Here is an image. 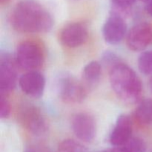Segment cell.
I'll return each mask as SVG.
<instances>
[{"instance_id": "484cf974", "label": "cell", "mask_w": 152, "mask_h": 152, "mask_svg": "<svg viewBox=\"0 0 152 152\" xmlns=\"http://www.w3.org/2000/svg\"><path fill=\"white\" fill-rule=\"evenodd\" d=\"M141 1H143V2H145V3H148V1H151V0H140Z\"/></svg>"}, {"instance_id": "277c9868", "label": "cell", "mask_w": 152, "mask_h": 152, "mask_svg": "<svg viewBox=\"0 0 152 152\" xmlns=\"http://www.w3.org/2000/svg\"><path fill=\"white\" fill-rule=\"evenodd\" d=\"M56 87L59 98L65 103H81L87 96V89L83 83L69 74H62Z\"/></svg>"}, {"instance_id": "8fae6325", "label": "cell", "mask_w": 152, "mask_h": 152, "mask_svg": "<svg viewBox=\"0 0 152 152\" xmlns=\"http://www.w3.org/2000/svg\"><path fill=\"white\" fill-rule=\"evenodd\" d=\"M19 86L27 96L39 99L44 94L45 78L38 71H27L19 79Z\"/></svg>"}, {"instance_id": "d4e9b609", "label": "cell", "mask_w": 152, "mask_h": 152, "mask_svg": "<svg viewBox=\"0 0 152 152\" xmlns=\"http://www.w3.org/2000/svg\"><path fill=\"white\" fill-rule=\"evenodd\" d=\"M148 87H149L150 91L152 92V75H151V77H150L149 81H148Z\"/></svg>"}, {"instance_id": "8992f818", "label": "cell", "mask_w": 152, "mask_h": 152, "mask_svg": "<svg viewBox=\"0 0 152 152\" xmlns=\"http://www.w3.org/2000/svg\"><path fill=\"white\" fill-rule=\"evenodd\" d=\"M102 36L107 43L117 45L121 42L128 34V27L123 16L114 12L104 23L102 30Z\"/></svg>"}, {"instance_id": "ac0fdd59", "label": "cell", "mask_w": 152, "mask_h": 152, "mask_svg": "<svg viewBox=\"0 0 152 152\" xmlns=\"http://www.w3.org/2000/svg\"><path fill=\"white\" fill-rule=\"evenodd\" d=\"M101 59H102L101 64H103L105 66L108 67L110 69L117 64L122 62L121 59H120L118 55L116 54L111 50H106V51L102 53Z\"/></svg>"}, {"instance_id": "3957f363", "label": "cell", "mask_w": 152, "mask_h": 152, "mask_svg": "<svg viewBox=\"0 0 152 152\" xmlns=\"http://www.w3.org/2000/svg\"><path fill=\"white\" fill-rule=\"evenodd\" d=\"M45 52L39 43L28 40L21 42L16 51L17 66L27 71H37L45 62Z\"/></svg>"}, {"instance_id": "d6986e66", "label": "cell", "mask_w": 152, "mask_h": 152, "mask_svg": "<svg viewBox=\"0 0 152 152\" xmlns=\"http://www.w3.org/2000/svg\"><path fill=\"white\" fill-rule=\"evenodd\" d=\"M11 112V106L7 99V95L1 94L0 96V117L1 119H7Z\"/></svg>"}, {"instance_id": "9a60e30c", "label": "cell", "mask_w": 152, "mask_h": 152, "mask_svg": "<svg viewBox=\"0 0 152 152\" xmlns=\"http://www.w3.org/2000/svg\"><path fill=\"white\" fill-rule=\"evenodd\" d=\"M137 64L142 74L152 75V50L142 52L138 58Z\"/></svg>"}, {"instance_id": "4fadbf2b", "label": "cell", "mask_w": 152, "mask_h": 152, "mask_svg": "<svg viewBox=\"0 0 152 152\" xmlns=\"http://www.w3.org/2000/svg\"><path fill=\"white\" fill-rule=\"evenodd\" d=\"M134 119L142 126H152V99L140 102L134 111Z\"/></svg>"}, {"instance_id": "52a82bcc", "label": "cell", "mask_w": 152, "mask_h": 152, "mask_svg": "<svg viewBox=\"0 0 152 152\" xmlns=\"http://www.w3.org/2000/svg\"><path fill=\"white\" fill-rule=\"evenodd\" d=\"M88 38V27L82 22H71L65 25L59 33L61 44L68 48L80 47L87 42Z\"/></svg>"}, {"instance_id": "cb8c5ba5", "label": "cell", "mask_w": 152, "mask_h": 152, "mask_svg": "<svg viewBox=\"0 0 152 152\" xmlns=\"http://www.w3.org/2000/svg\"><path fill=\"white\" fill-rule=\"evenodd\" d=\"M11 0H0V4L1 5H5V4H8Z\"/></svg>"}, {"instance_id": "30bf717a", "label": "cell", "mask_w": 152, "mask_h": 152, "mask_svg": "<svg viewBox=\"0 0 152 152\" xmlns=\"http://www.w3.org/2000/svg\"><path fill=\"white\" fill-rule=\"evenodd\" d=\"M126 43L130 50L142 51L152 43V26L147 23L134 25L128 31Z\"/></svg>"}, {"instance_id": "5b68a950", "label": "cell", "mask_w": 152, "mask_h": 152, "mask_svg": "<svg viewBox=\"0 0 152 152\" xmlns=\"http://www.w3.org/2000/svg\"><path fill=\"white\" fill-rule=\"evenodd\" d=\"M21 126L34 136L44 134L48 129V123L44 114L36 105H24L18 114Z\"/></svg>"}, {"instance_id": "ffe728a7", "label": "cell", "mask_w": 152, "mask_h": 152, "mask_svg": "<svg viewBox=\"0 0 152 152\" xmlns=\"http://www.w3.org/2000/svg\"><path fill=\"white\" fill-rule=\"evenodd\" d=\"M137 0H111L113 7L121 10L124 12H128L130 7L136 2Z\"/></svg>"}, {"instance_id": "ba28073f", "label": "cell", "mask_w": 152, "mask_h": 152, "mask_svg": "<svg viewBox=\"0 0 152 152\" xmlns=\"http://www.w3.org/2000/svg\"><path fill=\"white\" fill-rule=\"evenodd\" d=\"M71 126L76 137L83 142H91L96 137V121L91 115L87 113L76 114L72 118Z\"/></svg>"}, {"instance_id": "5bb4252c", "label": "cell", "mask_w": 152, "mask_h": 152, "mask_svg": "<svg viewBox=\"0 0 152 152\" xmlns=\"http://www.w3.org/2000/svg\"><path fill=\"white\" fill-rule=\"evenodd\" d=\"M101 73H102V64L98 61H91L83 68V80L88 86H95L99 81Z\"/></svg>"}, {"instance_id": "44dd1931", "label": "cell", "mask_w": 152, "mask_h": 152, "mask_svg": "<svg viewBox=\"0 0 152 152\" xmlns=\"http://www.w3.org/2000/svg\"><path fill=\"white\" fill-rule=\"evenodd\" d=\"M100 152H126L124 151L122 147H114L112 148H108V149L103 150V151Z\"/></svg>"}, {"instance_id": "6da1fadb", "label": "cell", "mask_w": 152, "mask_h": 152, "mask_svg": "<svg viewBox=\"0 0 152 152\" xmlns=\"http://www.w3.org/2000/svg\"><path fill=\"white\" fill-rule=\"evenodd\" d=\"M10 22L22 34L47 33L53 25L52 15L37 0H20L10 13Z\"/></svg>"}, {"instance_id": "9c48e42d", "label": "cell", "mask_w": 152, "mask_h": 152, "mask_svg": "<svg viewBox=\"0 0 152 152\" xmlns=\"http://www.w3.org/2000/svg\"><path fill=\"white\" fill-rule=\"evenodd\" d=\"M16 60L7 53L0 58V91L1 94L7 95L15 88L17 83Z\"/></svg>"}, {"instance_id": "4316f807", "label": "cell", "mask_w": 152, "mask_h": 152, "mask_svg": "<svg viewBox=\"0 0 152 152\" xmlns=\"http://www.w3.org/2000/svg\"><path fill=\"white\" fill-rule=\"evenodd\" d=\"M151 152H152V148H151Z\"/></svg>"}, {"instance_id": "603a6c76", "label": "cell", "mask_w": 152, "mask_h": 152, "mask_svg": "<svg viewBox=\"0 0 152 152\" xmlns=\"http://www.w3.org/2000/svg\"><path fill=\"white\" fill-rule=\"evenodd\" d=\"M25 152H46L44 150L40 149V148H29L28 149H26Z\"/></svg>"}, {"instance_id": "7c38bea8", "label": "cell", "mask_w": 152, "mask_h": 152, "mask_svg": "<svg viewBox=\"0 0 152 152\" xmlns=\"http://www.w3.org/2000/svg\"><path fill=\"white\" fill-rule=\"evenodd\" d=\"M133 123L127 114H120L110 134L109 140L114 147H122L132 137Z\"/></svg>"}, {"instance_id": "7a4b0ae2", "label": "cell", "mask_w": 152, "mask_h": 152, "mask_svg": "<svg viewBox=\"0 0 152 152\" xmlns=\"http://www.w3.org/2000/svg\"><path fill=\"white\" fill-rule=\"evenodd\" d=\"M109 80L113 91L120 100L126 104H135L140 99L142 84L132 68L123 62L109 71Z\"/></svg>"}, {"instance_id": "e0dca14e", "label": "cell", "mask_w": 152, "mask_h": 152, "mask_svg": "<svg viewBox=\"0 0 152 152\" xmlns=\"http://www.w3.org/2000/svg\"><path fill=\"white\" fill-rule=\"evenodd\" d=\"M122 148L126 152H146L147 145L141 138L132 137Z\"/></svg>"}, {"instance_id": "7402d4cb", "label": "cell", "mask_w": 152, "mask_h": 152, "mask_svg": "<svg viewBox=\"0 0 152 152\" xmlns=\"http://www.w3.org/2000/svg\"><path fill=\"white\" fill-rule=\"evenodd\" d=\"M145 10H146V12L148 13V14L150 15L152 17V0L148 1V3H146Z\"/></svg>"}, {"instance_id": "2e32d148", "label": "cell", "mask_w": 152, "mask_h": 152, "mask_svg": "<svg viewBox=\"0 0 152 152\" xmlns=\"http://www.w3.org/2000/svg\"><path fill=\"white\" fill-rule=\"evenodd\" d=\"M57 152H88L85 145L72 139L62 140L58 146Z\"/></svg>"}]
</instances>
